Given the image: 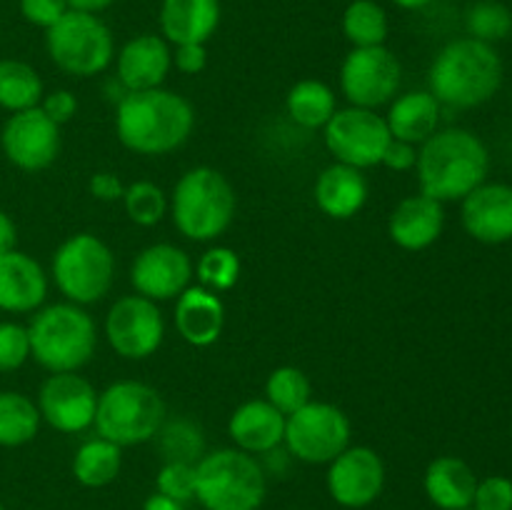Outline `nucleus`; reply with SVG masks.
Here are the masks:
<instances>
[{
    "mask_svg": "<svg viewBox=\"0 0 512 510\" xmlns=\"http://www.w3.org/2000/svg\"><path fill=\"white\" fill-rule=\"evenodd\" d=\"M195 110L188 98L165 88L128 93L115 110V135L138 155H168L188 143Z\"/></svg>",
    "mask_w": 512,
    "mask_h": 510,
    "instance_id": "nucleus-1",
    "label": "nucleus"
},
{
    "mask_svg": "<svg viewBox=\"0 0 512 510\" xmlns=\"http://www.w3.org/2000/svg\"><path fill=\"white\" fill-rule=\"evenodd\" d=\"M490 170L488 145L465 128H440L418 145L420 193L453 203L485 183Z\"/></svg>",
    "mask_w": 512,
    "mask_h": 510,
    "instance_id": "nucleus-2",
    "label": "nucleus"
},
{
    "mask_svg": "<svg viewBox=\"0 0 512 510\" xmlns=\"http://www.w3.org/2000/svg\"><path fill=\"white\" fill-rule=\"evenodd\" d=\"M503 73V58L495 45L468 35L438 50L430 65L428 90L443 108L473 110L495 98Z\"/></svg>",
    "mask_w": 512,
    "mask_h": 510,
    "instance_id": "nucleus-3",
    "label": "nucleus"
},
{
    "mask_svg": "<svg viewBox=\"0 0 512 510\" xmlns=\"http://www.w3.org/2000/svg\"><path fill=\"white\" fill-rule=\"evenodd\" d=\"M30 358L50 373H78L93 360L98 330L83 305L53 303L35 310L28 325Z\"/></svg>",
    "mask_w": 512,
    "mask_h": 510,
    "instance_id": "nucleus-4",
    "label": "nucleus"
},
{
    "mask_svg": "<svg viewBox=\"0 0 512 510\" xmlns=\"http://www.w3.org/2000/svg\"><path fill=\"white\" fill-rule=\"evenodd\" d=\"M235 208L233 185L210 165L185 170L170 193V218L178 233L195 243L220 238L233 223Z\"/></svg>",
    "mask_w": 512,
    "mask_h": 510,
    "instance_id": "nucleus-5",
    "label": "nucleus"
},
{
    "mask_svg": "<svg viewBox=\"0 0 512 510\" xmlns=\"http://www.w3.org/2000/svg\"><path fill=\"white\" fill-rule=\"evenodd\" d=\"M265 495L268 478L255 455L220 448L195 463V500L205 510H258Z\"/></svg>",
    "mask_w": 512,
    "mask_h": 510,
    "instance_id": "nucleus-6",
    "label": "nucleus"
},
{
    "mask_svg": "<svg viewBox=\"0 0 512 510\" xmlns=\"http://www.w3.org/2000/svg\"><path fill=\"white\" fill-rule=\"evenodd\" d=\"M165 423V400L158 390L140 380H118L98 393L95 430L100 438L128 448L148 443Z\"/></svg>",
    "mask_w": 512,
    "mask_h": 510,
    "instance_id": "nucleus-7",
    "label": "nucleus"
},
{
    "mask_svg": "<svg viewBox=\"0 0 512 510\" xmlns=\"http://www.w3.org/2000/svg\"><path fill=\"white\" fill-rule=\"evenodd\" d=\"M45 48L55 68L73 78H95L115 60V40L100 15L68 10L45 30Z\"/></svg>",
    "mask_w": 512,
    "mask_h": 510,
    "instance_id": "nucleus-8",
    "label": "nucleus"
},
{
    "mask_svg": "<svg viewBox=\"0 0 512 510\" xmlns=\"http://www.w3.org/2000/svg\"><path fill=\"white\" fill-rule=\"evenodd\" d=\"M53 280L68 303L93 305L110 293L115 280V255L93 233H75L53 253Z\"/></svg>",
    "mask_w": 512,
    "mask_h": 510,
    "instance_id": "nucleus-9",
    "label": "nucleus"
},
{
    "mask_svg": "<svg viewBox=\"0 0 512 510\" xmlns=\"http://www.w3.org/2000/svg\"><path fill=\"white\" fill-rule=\"evenodd\" d=\"M350 420L338 405L310 400L298 413L285 418V448L295 460L328 465L350 445Z\"/></svg>",
    "mask_w": 512,
    "mask_h": 510,
    "instance_id": "nucleus-10",
    "label": "nucleus"
},
{
    "mask_svg": "<svg viewBox=\"0 0 512 510\" xmlns=\"http://www.w3.org/2000/svg\"><path fill=\"white\" fill-rule=\"evenodd\" d=\"M323 138L335 163L365 170L380 165L393 135L385 123V115L350 105V108L335 110V115L323 128Z\"/></svg>",
    "mask_w": 512,
    "mask_h": 510,
    "instance_id": "nucleus-11",
    "label": "nucleus"
},
{
    "mask_svg": "<svg viewBox=\"0 0 512 510\" xmlns=\"http://www.w3.org/2000/svg\"><path fill=\"white\" fill-rule=\"evenodd\" d=\"M403 68L385 45L353 48L340 65V90L355 108L378 110L390 105L400 90Z\"/></svg>",
    "mask_w": 512,
    "mask_h": 510,
    "instance_id": "nucleus-12",
    "label": "nucleus"
},
{
    "mask_svg": "<svg viewBox=\"0 0 512 510\" xmlns=\"http://www.w3.org/2000/svg\"><path fill=\"white\" fill-rule=\"evenodd\" d=\"M105 338L125 360H145L158 353L165 338V320L158 303L143 295H123L105 315Z\"/></svg>",
    "mask_w": 512,
    "mask_h": 510,
    "instance_id": "nucleus-13",
    "label": "nucleus"
},
{
    "mask_svg": "<svg viewBox=\"0 0 512 510\" xmlns=\"http://www.w3.org/2000/svg\"><path fill=\"white\" fill-rule=\"evenodd\" d=\"M3 153L15 168L38 173L50 168L60 153V125L38 108L13 113L0 133Z\"/></svg>",
    "mask_w": 512,
    "mask_h": 510,
    "instance_id": "nucleus-14",
    "label": "nucleus"
},
{
    "mask_svg": "<svg viewBox=\"0 0 512 510\" xmlns=\"http://www.w3.org/2000/svg\"><path fill=\"white\" fill-rule=\"evenodd\" d=\"M98 408V390L78 373H50L40 385V418L53 430L65 435L83 433L93 425Z\"/></svg>",
    "mask_w": 512,
    "mask_h": 510,
    "instance_id": "nucleus-15",
    "label": "nucleus"
},
{
    "mask_svg": "<svg viewBox=\"0 0 512 510\" xmlns=\"http://www.w3.org/2000/svg\"><path fill=\"white\" fill-rule=\"evenodd\" d=\"M328 493L350 510L368 508L385 488V463L368 445H348L328 463Z\"/></svg>",
    "mask_w": 512,
    "mask_h": 510,
    "instance_id": "nucleus-16",
    "label": "nucleus"
},
{
    "mask_svg": "<svg viewBox=\"0 0 512 510\" xmlns=\"http://www.w3.org/2000/svg\"><path fill=\"white\" fill-rule=\"evenodd\" d=\"M195 265L183 248L173 243H155L140 250L130 268V283L143 298L173 300L190 285Z\"/></svg>",
    "mask_w": 512,
    "mask_h": 510,
    "instance_id": "nucleus-17",
    "label": "nucleus"
},
{
    "mask_svg": "<svg viewBox=\"0 0 512 510\" xmlns=\"http://www.w3.org/2000/svg\"><path fill=\"white\" fill-rule=\"evenodd\" d=\"M465 233L485 245L512 240V185L483 183L463 198L460 208Z\"/></svg>",
    "mask_w": 512,
    "mask_h": 510,
    "instance_id": "nucleus-18",
    "label": "nucleus"
},
{
    "mask_svg": "<svg viewBox=\"0 0 512 510\" xmlns=\"http://www.w3.org/2000/svg\"><path fill=\"white\" fill-rule=\"evenodd\" d=\"M173 68V50L163 35L140 33L130 38L115 55V78L128 93L163 88Z\"/></svg>",
    "mask_w": 512,
    "mask_h": 510,
    "instance_id": "nucleus-19",
    "label": "nucleus"
},
{
    "mask_svg": "<svg viewBox=\"0 0 512 510\" xmlns=\"http://www.w3.org/2000/svg\"><path fill=\"white\" fill-rule=\"evenodd\" d=\"M445 208L430 195H408L395 205L388 220V235L398 248L418 253L443 235Z\"/></svg>",
    "mask_w": 512,
    "mask_h": 510,
    "instance_id": "nucleus-20",
    "label": "nucleus"
},
{
    "mask_svg": "<svg viewBox=\"0 0 512 510\" xmlns=\"http://www.w3.org/2000/svg\"><path fill=\"white\" fill-rule=\"evenodd\" d=\"M48 298V275L28 253L10 250L0 255V310L33 313Z\"/></svg>",
    "mask_w": 512,
    "mask_h": 510,
    "instance_id": "nucleus-21",
    "label": "nucleus"
},
{
    "mask_svg": "<svg viewBox=\"0 0 512 510\" xmlns=\"http://www.w3.org/2000/svg\"><path fill=\"white\" fill-rule=\"evenodd\" d=\"M225 325V305L218 293L203 285H188L175 298V330L193 348H208L220 338Z\"/></svg>",
    "mask_w": 512,
    "mask_h": 510,
    "instance_id": "nucleus-22",
    "label": "nucleus"
},
{
    "mask_svg": "<svg viewBox=\"0 0 512 510\" xmlns=\"http://www.w3.org/2000/svg\"><path fill=\"white\" fill-rule=\"evenodd\" d=\"M228 435L243 453L265 455L283 445L285 415L265 398L248 400L230 415Z\"/></svg>",
    "mask_w": 512,
    "mask_h": 510,
    "instance_id": "nucleus-23",
    "label": "nucleus"
},
{
    "mask_svg": "<svg viewBox=\"0 0 512 510\" xmlns=\"http://www.w3.org/2000/svg\"><path fill=\"white\" fill-rule=\"evenodd\" d=\"M368 193V178L363 175V170L345 163H333L320 170L313 188L315 205L320 208V213L335 220H348L358 215L368 203Z\"/></svg>",
    "mask_w": 512,
    "mask_h": 510,
    "instance_id": "nucleus-24",
    "label": "nucleus"
},
{
    "mask_svg": "<svg viewBox=\"0 0 512 510\" xmlns=\"http://www.w3.org/2000/svg\"><path fill=\"white\" fill-rule=\"evenodd\" d=\"M220 0H163L160 30L170 45H205L220 25Z\"/></svg>",
    "mask_w": 512,
    "mask_h": 510,
    "instance_id": "nucleus-25",
    "label": "nucleus"
},
{
    "mask_svg": "<svg viewBox=\"0 0 512 510\" xmlns=\"http://www.w3.org/2000/svg\"><path fill=\"white\" fill-rule=\"evenodd\" d=\"M425 495L440 510H468L473 508L478 475L455 455H440L425 470Z\"/></svg>",
    "mask_w": 512,
    "mask_h": 510,
    "instance_id": "nucleus-26",
    "label": "nucleus"
},
{
    "mask_svg": "<svg viewBox=\"0 0 512 510\" xmlns=\"http://www.w3.org/2000/svg\"><path fill=\"white\" fill-rule=\"evenodd\" d=\"M440 115H443V105L435 100L430 90H413L390 103L385 123L395 140L423 145L435 130H440Z\"/></svg>",
    "mask_w": 512,
    "mask_h": 510,
    "instance_id": "nucleus-27",
    "label": "nucleus"
},
{
    "mask_svg": "<svg viewBox=\"0 0 512 510\" xmlns=\"http://www.w3.org/2000/svg\"><path fill=\"white\" fill-rule=\"evenodd\" d=\"M285 108L293 123H298L300 128H325L328 120L333 118L338 103H335V93L328 83L315 78L298 80L293 88L288 90V98H285Z\"/></svg>",
    "mask_w": 512,
    "mask_h": 510,
    "instance_id": "nucleus-28",
    "label": "nucleus"
},
{
    "mask_svg": "<svg viewBox=\"0 0 512 510\" xmlns=\"http://www.w3.org/2000/svg\"><path fill=\"white\" fill-rule=\"evenodd\" d=\"M123 448L105 438H93L75 450L73 475L85 488H105L120 475Z\"/></svg>",
    "mask_w": 512,
    "mask_h": 510,
    "instance_id": "nucleus-29",
    "label": "nucleus"
},
{
    "mask_svg": "<svg viewBox=\"0 0 512 510\" xmlns=\"http://www.w3.org/2000/svg\"><path fill=\"white\" fill-rule=\"evenodd\" d=\"M40 410L35 400L15 390H0V445L20 448L38 435Z\"/></svg>",
    "mask_w": 512,
    "mask_h": 510,
    "instance_id": "nucleus-30",
    "label": "nucleus"
},
{
    "mask_svg": "<svg viewBox=\"0 0 512 510\" xmlns=\"http://www.w3.org/2000/svg\"><path fill=\"white\" fill-rule=\"evenodd\" d=\"M45 88L38 70L23 60H0V108L10 113L38 108Z\"/></svg>",
    "mask_w": 512,
    "mask_h": 510,
    "instance_id": "nucleus-31",
    "label": "nucleus"
},
{
    "mask_svg": "<svg viewBox=\"0 0 512 510\" xmlns=\"http://www.w3.org/2000/svg\"><path fill=\"white\" fill-rule=\"evenodd\" d=\"M343 33L353 48L385 45L390 33L388 13L375 0H353L343 13Z\"/></svg>",
    "mask_w": 512,
    "mask_h": 510,
    "instance_id": "nucleus-32",
    "label": "nucleus"
},
{
    "mask_svg": "<svg viewBox=\"0 0 512 510\" xmlns=\"http://www.w3.org/2000/svg\"><path fill=\"white\" fill-rule=\"evenodd\" d=\"M265 400L288 418L313 400V385L303 370L295 365H283V368H275L265 380Z\"/></svg>",
    "mask_w": 512,
    "mask_h": 510,
    "instance_id": "nucleus-33",
    "label": "nucleus"
},
{
    "mask_svg": "<svg viewBox=\"0 0 512 510\" xmlns=\"http://www.w3.org/2000/svg\"><path fill=\"white\" fill-rule=\"evenodd\" d=\"M158 445L165 463H198L205 455V435L198 423L188 418H175L158 430Z\"/></svg>",
    "mask_w": 512,
    "mask_h": 510,
    "instance_id": "nucleus-34",
    "label": "nucleus"
},
{
    "mask_svg": "<svg viewBox=\"0 0 512 510\" xmlns=\"http://www.w3.org/2000/svg\"><path fill=\"white\" fill-rule=\"evenodd\" d=\"M123 208L125 215L135 225L150 228V225H158L168 215L170 200L160 185L150 183V180H135V183H130L125 188Z\"/></svg>",
    "mask_w": 512,
    "mask_h": 510,
    "instance_id": "nucleus-35",
    "label": "nucleus"
},
{
    "mask_svg": "<svg viewBox=\"0 0 512 510\" xmlns=\"http://www.w3.org/2000/svg\"><path fill=\"white\" fill-rule=\"evenodd\" d=\"M195 275H198V285L213 290V293H225L240 278L238 253L225 248V245H215V248L205 250L198 263H195Z\"/></svg>",
    "mask_w": 512,
    "mask_h": 510,
    "instance_id": "nucleus-36",
    "label": "nucleus"
},
{
    "mask_svg": "<svg viewBox=\"0 0 512 510\" xmlns=\"http://www.w3.org/2000/svg\"><path fill=\"white\" fill-rule=\"evenodd\" d=\"M465 28L468 35L483 43H498L510 38L512 33V13L498 0H478L465 15Z\"/></svg>",
    "mask_w": 512,
    "mask_h": 510,
    "instance_id": "nucleus-37",
    "label": "nucleus"
},
{
    "mask_svg": "<svg viewBox=\"0 0 512 510\" xmlns=\"http://www.w3.org/2000/svg\"><path fill=\"white\" fill-rule=\"evenodd\" d=\"M160 495L188 503L195 498V465L193 463H165L155 478Z\"/></svg>",
    "mask_w": 512,
    "mask_h": 510,
    "instance_id": "nucleus-38",
    "label": "nucleus"
},
{
    "mask_svg": "<svg viewBox=\"0 0 512 510\" xmlns=\"http://www.w3.org/2000/svg\"><path fill=\"white\" fill-rule=\"evenodd\" d=\"M30 358L28 328L20 323H0V373L18 370Z\"/></svg>",
    "mask_w": 512,
    "mask_h": 510,
    "instance_id": "nucleus-39",
    "label": "nucleus"
},
{
    "mask_svg": "<svg viewBox=\"0 0 512 510\" xmlns=\"http://www.w3.org/2000/svg\"><path fill=\"white\" fill-rule=\"evenodd\" d=\"M473 510H512V480L505 475L478 480Z\"/></svg>",
    "mask_w": 512,
    "mask_h": 510,
    "instance_id": "nucleus-40",
    "label": "nucleus"
},
{
    "mask_svg": "<svg viewBox=\"0 0 512 510\" xmlns=\"http://www.w3.org/2000/svg\"><path fill=\"white\" fill-rule=\"evenodd\" d=\"M20 15L35 28L48 30L68 13V0H18Z\"/></svg>",
    "mask_w": 512,
    "mask_h": 510,
    "instance_id": "nucleus-41",
    "label": "nucleus"
},
{
    "mask_svg": "<svg viewBox=\"0 0 512 510\" xmlns=\"http://www.w3.org/2000/svg\"><path fill=\"white\" fill-rule=\"evenodd\" d=\"M40 110H43L53 123L65 125L68 120L75 118V113H78V98L65 88L50 90V93H45L43 100H40Z\"/></svg>",
    "mask_w": 512,
    "mask_h": 510,
    "instance_id": "nucleus-42",
    "label": "nucleus"
},
{
    "mask_svg": "<svg viewBox=\"0 0 512 510\" xmlns=\"http://www.w3.org/2000/svg\"><path fill=\"white\" fill-rule=\"evenodd\" d=\"M415 163H418V145L395 138L390 140L383 153V160H380V165L395 170V173H408V170L415 168Z\"/></svg>",
    "mask_w": 512,
    "mask_h": 510,
    "instance_id": "nucleus-43",
    "label": "nucleus"
},
{
    "mask_svg": "<svg viewBox=\"0 0 512 510\" xmlns=\"http://www.w3.org/2000/svg\"><path fill=\"white\" fill-rule=\"evenodd\" d=\"M173 65L183 75H200L205 68H208V48L200 43L175 45Z\"/></svg>",
    "mask_w": 512,
    "mask_h": 510,
    "instance_id": "nucleus-44",
    "label": "nucleus"
},
{
    "mask_svg": "<svg viewBox=\"0 0 512 510\" xmlns=\"http://www.w3.org/2000/svg\"><path fill=\"white\" fill-rule=\"evenodd\" d=\"M88 190L95 200H103V203H115V200H123L125 185L120 183V178L108 170H100V173L90 175Z\"/></svg>",
    "mask_w": 512,
    "mask_h": 510,
    "instance_id": "nucleus-45",
    "label": "nucleus"
},
{
    "mask_svg": "<svg viewBox=\"0 0 512 510\" xmlns=\"http://www.w3.org/2000/svg\"><path fill=\"white\" fill-rule=\"evenodd\" d=\"M15 240H18L15 223L10 220L8 213H3V210H0V255L15 250Z\"/></svg>",
    "mask_w": 512,
    "mask_h": 510,
    "instance_id": "nucleus-46",
    "label": "nucleus"
},
{
    "mask_svg": "<svg viewBox=\"0 0 512 510\" xmlns=\"http://www.w3.org/2000/svg\"><path fill=\"white\" fill-rule=\"evenodd\" d=\"M115 0H68V8L70 10H78V13H103V10H108L110 5H113Z\"/></svg>",
    "mask_w": 512,
    "mask_h": 510,
    "instance_id": "nucleus-47",
    "label": "nucleus"
},
{
    "mask_svg": "<svg viewBox=\"0 0 512 510\" xmlns=\"http://www.w3.org/2000/svg\"><path fill=\"white\" fill-rule=\"evenodd\" d=\"M143 510H185V505L178 503V500L168 498V495L153 493L148 500H145Z\"/></svg>",
    "mask_w": 512,
    "mask_h": 510,
    "instance_id": "nucleus-48",
    "label": "nucleus"
},
{
    "mask_svg": "<svg viewBox=\"0 0 512 510\" xmlns=\"http://www.w3.org/2000/svg\"><path fill=\"white\" fill-rule=\"evenodd\" d=\"M393 5H398V8L403 10H423L425 5H430L433 0H390Z\"/></svg>",
    "mask_w": 512,
    "mask_h": 510,
    "instance_id": "nucleus-49",
    "label": "nucleus"
},
{
    "mask_svg": "<svg viewBox=\"0 0 512 510\" xmlns=\"http://www.w3.org/2000/svg\"><path fill=\"white\" fill-rule=\"evenodd\" d=\"M0 510H5V505H3V500H0Z\"/></svg>",
    "mask_w": 512,
    "mask_h": 510,
    "instance_id": "nucleus-50",
    "label": "nucleus"
},
{
    "mask_svg": "<svg viewBox=\"0 0 512 510\" xmlns=\"http://www.w3.org/2000/svg\"><path fill=\"white\" fill-rule=\"evenodd\" d=\"M468 510H473V508H468Z\"/></svg>",
    "mask_w": 512,
    "mask_h": 510,
    "instance_id": "nucleus-51",
    "label": "nucleus"
}]
</instances>
